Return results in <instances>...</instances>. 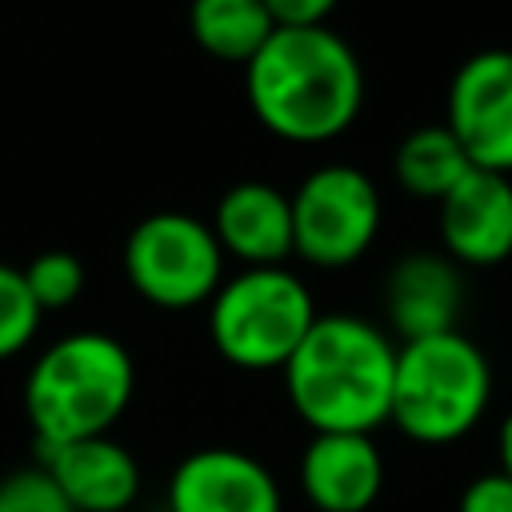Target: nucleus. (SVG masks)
Wrapping results in <instances>:
<instances>
[{"label":"nucleus","instance_id":"aec40b11","mask_svg":"<svg viewBox=\"0 0 512 512\" xmlns=\"http://www.w3.org/2000/svg\"><path fill=\"white\" fill-rule=\"evenodd\" d=\"M456 512H512V476L500 468L468 480Z\"/></svg>","mask_w":512,"mask_h":512},{"label":"nucleus","instance_id":"2eb2a0df","mask_svg":"<svg viewBox=\"0 0 512 512\" xmlns=\"http://www.w3.org/2000/svg\"><path fill=\"white\" fill-rule=\"evenodd\" d=\"M188 32L200 52L224 64H248L276 32L264 0H192Z\"/></svg>","mask_w":512,"mask_h":512},{"label":"nucleus","instance_id":"ddd939ff","mask_svg":"<svg viewBox=\"0 0 512 512\" xmlns=\"http://www.w3.org/2000/svg\"><path fill=\"white\" fill-rule=\"evenodd\" d=\"M208 224L224 256H236L244 268H272L292 256V200L268 180L224 188Z\"/></svg>","mask_w":512,"mask_h":512},{"label":"nucleus","instance_id":"20e7f679","mask_svg":"<svg viewBox=\"0 0 512 512\" xmlns=\"http://www.w3.org/2000/svg\"><path fill=\"white\" fill-rule=\"evenodd\" d=\"M488 400L492 368L460 328L396 344L388 424L408 440L432 448L456 444L480 424Z\"/></svg>","mask_w":512,"mask_h":512},{"label":"nucleus","instance_id":"dca6fc26","mask_svg":"<svg viewBox=\"0 0 512 512\" xmlns=\"http://www.w3.org/2000/svg\"><path fill=\"white\" fill-rule=\"evenodd\" d=\"M468 168H472V160L464 156V148L448 132V124H424V128L408 132L392 160L400 188L420 200H436V204L468 176Z\"/></svg>","mask_w":512,"mask_h":512},{"label":"nucleus","instance_id":"0eeeda50","mask_svg":"<svg viewBox=\"0 0 512 512\" xmlns=\"http://www.w3.org/2000/svg\"><path fill=\"white\" fill-rule=\"evenodd\" d=\"M292 200V256L312 268L356 264L380 232V188L356 164L312 168Z\"/></svg>","mask_w":512,"mask_h":512},{"label":"nucleus","instance_id":"f8f14e48","mask_svg":"<svg viewBox=\"0 0 512 512\" xmlns=\"http://www.w3.org/2000/svg\"><path fill=\"white\" fill-rule=\"evenodd\" d=\"M440 240L456 264L488 268L512 256V180L504 172L468 168L440 200Z\"/></svg>","mask_w":512,"mask_h":512},{"label":"nucleus","instance_id":"f03ea898","mask_svg":"<svg viewBox=\"0 0 512 512\" xmlns=\"http://www.w3.org/2000/svg\"><path fill=\"white\" fill-rule=\"evenodd\" d=\"M280 372L288 404L312 432H376L388 424L396 344L360 316H316Z\"/></svg>","mask_w":512,"mask_h":512},{"label":"nucleus","instance_id":"423d86ee","mask_svg":"<svg viewBox=\"0 0 512 512\" xmlns=\"http://www.w3.org/2000/svg\"><path fill=\"white\" fill-rule=\"evenodd\" d=\"M124 276L148 304L188 312L224 284V248L208 220L188 212H152L124 240Z\"/></svg>","mask_w":512,"mask_h":512},{"label":"nucleus","instance_id":"f257e3e1","mask_svg":"<svg viewBox=\"0 0 512 512\" xmlns=\"http://www.w3.org/2000/svg\"><path fill=\"white\" fill-rule=\"evenodd\" d=\"M252 116L288 144L344 136L364 104V68L352 44L328 24L276 28L244 64Z\"/></svg>","mask_w":512,"mask_h":512},{"label":"nucleus","instance_id":"6ab92c4d","mask_svg":"<svg viewBox=\"0 0 512 512\" xmlns=\"http://www.w3.org/2000/svg\"><path fill=\"white\" fill-rule=\"evenodd\" d=\"M0 512H72V504L52 484V476L36 464L0 480Z\"/></svg>","mask_w":512,"mask_h":512},{"label":"nucleus","instance_id":"412c9836","mask_svg":"<svg viewBox=\"0 0 512 512\" xmlns=\"http://www.w3.org/2000/svg\"><path fill=\"white\" fill-rule=\"evenodd\" d=\"M336 4L340 0H264V8L272 12L276 28H312V24H324Z\"/></svg>","mask_w":512,"mask_h":512},{"label":"nucleus","instance_id":"1a4fd4ad","mask_svg":"<svg viewBox=\"0 0 512 512\" xmlns=\"http://www.w3.org/2000/svg\"><path fill=\"white\" fill-rule=\"evenodd\" d=\"M168 512H284L264 460L240 448H196L168 476Z\"/></svg>","mask_w":512,"mask_h":512},{"label":"nucleus","instance_id":"9b49d317","mask_svg":"<svg viewBox=\"0 0 512 512\" xmlns=\"http://www.w3.org/2000/svg\"><path fill=\"white\" fill-rule=\"evenodd\" d=\"M296 476L316 512H368L384 488V456L372 432H312Z\"/></svg>","mask_w":512,"mask_h":512},{"label":"nucleus","instance_id":"a211bd4d","mask_svg":"<svg viewBox=\"0 0 512 512\" xmlns=\"http://www.w3.org/2000/svg\"><path fill=\"white\" fill-rule=\"evenodd\" d=\"M40 320L44 312L24 284V272L0 260V360H12L16 352H24L40 332Z\"/></svg>","mask_w":512,"mask_h":512},{"label":"nucleus","instance_id":"4be33fe9","mask_svg":"<svg viewBox=\"0 0 512 512\" xmlns=\"http://www.w3.org/2000/svg\"><path fill=\"white\" fill-rule=\"evenodd\" d=\"M500 468L512 476V408H508V416L500 424Z\"/></svg>","mask_w":512,"mask_h":512},{"label":"nucleus","instance_id":"9d476101","mask_svg":"<svg viewBox=\"0 0 512 512\" xmlns=\"http://www.w3.org/2000/svg\"><path fill=\"white\" fill-rule=\"evenodd\" d=\"M36 452L40 468L64 492L72 512H124L140 496V464L108 432L64 444H36Z\"/></svg>","mask_w":512,"mask_h":512},{"label":"nucleus","instance_id":"7ed1b4c3","mask_svg":"<svg viewBox=\"0 0 512 512\" xmlns=\"http://www.w3.org/2000/svg\"><path fill=\"white\" fill-rule=\"evenodd\" d=\"M136 360L112 332H68L48 344L24 380V412L36 444L104 436L132 404Z\"/></svg>","mask_w":512,"mask_h":512},{"label":"nucleus","instance_id":"6e6552de","mask_svg":"<svg viewBox=\"0 0 512 512\" xmlns=\"http://www.w3.org/2000/svg\"><path fill=\"white\" fill-rule=\"evenodd\" d=\"M444 124L472 168L512 172V48H484L456 68Z\"/></svg>","mask_w":512,"mask_h":512},{"label":"nucleus","instance_id":"f3484780","mask_svg":"<svg viewBox=\"0 0 512 512\" xmlns=\"http://www.w3.org/2000/svg\"><path fill=\"white\" fill-rule=\"evenodd\" d=\"M20 272H24L32 300L40 304V312H60V308L76 304L84 292V264L64 248H48V252L32 256Z\"/></svg>","mask_w":512,"mask_h":512},{"label":"nucleus","instance_id":"39448f33","mask_svg":"<svg viewBox=\"0 0 512 512\" xmlns=\"http://www.w3.org/2000/svg\"><path fill=\"white\" fill-rule=\"evenodd\" d=\"M316 316L308 284L284 264L240 268L208 300V340L232 368L268 372L288 364Z\"/></svg>","mask_w":512,"mask_h":512},{"label":"nucleus","instance_id":"4468645a","mask_svg":"<svg viewBox=\"0 0 512 512\" xmlns=\"http://www.w3.org/2000/svg\"><path fill=\"white\" fill-rule=\"evenodd\" d=\"M460 300H464V284L452 256L412 252L396 260L384 280V312L400 344L452 332L460 316Z\"/></svg>","mask_w":512,"mask_h":512}]
</instances>
